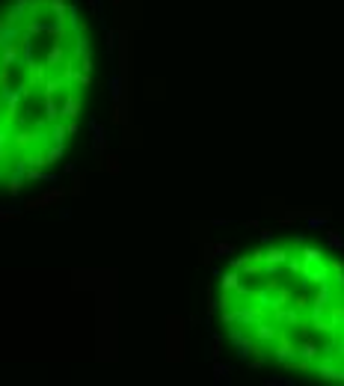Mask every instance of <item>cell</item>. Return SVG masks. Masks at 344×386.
<instances>
[{
    "instance_id": "obj_2",
    "label": "cell",
    "mask_w": 344,
    "mask_h": 386,
    "mask_svg": "<svg viewBox=\"0 0 344 386\" xmlns=\"http://www.w3.org/2000/svg\"><path fill=\"white\" fill-rule=\"evenodd\" d=\"M107 169H110V172H116V169H119V164H116V158H107Z\"/></svg>"
},
{
    "instance_id": "obj_3",
    "label": "cell",
    "mask_w": 344,
    "mask_h": 386,
    "mask_svg": "<svg viewBox=\"0 0 344 386\" xmlns=\"http://www.w3.org/2000/svg\"><path fill=\"white\" fill-rule=\"evenodd\" d=\"M113 3H122V0H113Z\"/></svg>"
},
{
    "instance_id": "obj_1",
    "label": "cell",
    "mask_w": 344,
    "mask_h": 386,
    "mask_svg": "<svg viewBox=\"0 0 344 386\" xmlns=\"http://www.w3.org/2000/svg\"><path fill=\"white\" fill-rule=\"evenodd\" d=\"M65 190H50V193H45V196H39V199H30L27 202V208H39V205H50V202H56L59 196H62Z\"/></svg>"
}]
</instances>
